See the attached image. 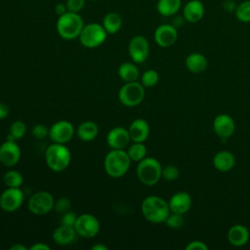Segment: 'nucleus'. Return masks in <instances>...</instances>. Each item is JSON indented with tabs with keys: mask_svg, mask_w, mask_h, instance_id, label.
<instances>
[{
	"mask_svg": "<svg viewBox=\"0 0 250 250\" xmlns=\"http://www.w3.org/2000/svg\"><path fill=\"white\" fill-rule=\"evenodd\" d=\"M131 138L129 131L123 127H114L107 133L106 143L114 149H124L129 146Z\"/></svg>",
	"mask_w": 250,
	"mask_h": 250,
	"instance_id": "obj_16",
	"label": "nucleus"
},
{
	"mask_svg": "<svg viewBox=\"0 0 250 250\" xmlns=\"http://www.w3.org/2000/svg\"><path fill=\"white\" fill-rule=\"evenodd\" d=\"M141 211L145 219L153 224L165 223L171 212L168 201L157 195L146 196L142 202Z\"/></svg>",
	"mask_w": 250,
	"mask_h": 250,
	"instance_id": "obj_1",
	"label": "nucleus"
},
{
	"mask_svg": "<svg viewBox=\"0 0 250 250\" xmlns=\"http://www.w3.org/2000/svg\"><path fill=\"white\" fill-rule=\"evenodd\" d=\"M128 53L131 60L136 63L144 62L149 54V44L143 35H135L128 45Z\"/></svg>",
	"mask_w": 250,
	"mask_h": 250,
	"instance_id": "obj_11",
	"label": "nucleus"
},
{
	"mask_svg": "<svg viewBox=\"0 0 250 250\" xmlns=\"http://www.w3.org/2000/svg\"><path fill=\"white\" fill-rule=\"evenodd\" d=\"M24 194L20 188H8L0 194V208L12 213L20 209L23 203Z\"/></svg>",
	"mask_w": 250,
	"mask_h": 250,
	"instance_id": "obj_10",
	"label": "nucleus"
},
{
	"mask_svg": "<svg viewBox=\"0 0 250 250\" xmlns=\"http://www.w3.org/2000/svg\"><path fill=\"white\" fill-rule=\"evenodd\" d=\"M118 76L120 79H122L124 82H133L138 81L140 77V71L138 66L135 64V62H123L118 67Z\"/></svg>",
	"mask_w": 250,
	"mask_h": 250,
	"instance_id": "obj_25",
	"label": "nucleus"
},
{
	"mask_svg": "<svg viewBox=\"0 0 250 250\" xmlns=\"http://www.w3.org/2000/svg\"><path fill=\"white\" fill-rule=\"evenodd\" d=\"M92 250H107V246L102 243H98L92 246Z\"/></svg>",
	"mask_w": 250,
	"mask_h": 250,
	"instance_id": "obj_45",
	"label": "nucleus"
},
{
	"mask_svg": "<svg viewBox=\"0 0 250 250\" xmlns=\"http://www.w3.org/2000/svg\"><path fill=\"white\" fill-rule=\"evenodd\" d=\"M76 219H77V216L71 212L70 210L62 214V219H61V225H63V226H67V227H72L74 228V225H75V222H76Z\"/></svg>",
	"mask_w": 250,
	"mask_h": 250,
	"instance_id": "obj_37",
	"label": "nucleus"
},
{
	"mask_svg": "<svg viewBox=\"0 0 250 250\" xmlns=\"http://www.w3.org/2000/svg\"><path fill=\"white\" fill-rule=\"evenodd\" d=\"M137 177L146 186H153L162 178V166L154 157H145L137 166Z\"/></svg>",
	"mask_w": 250,
	"mask_h": 250,
	"instance_id": "obj_5",
	"label": "nucleus"
},
{
	"mask_svg": "<svg viewBox=\"0 0 250 250\" xmlns=\"http://www.w3.org/2000/svg\"><path fill=\"white\" fill-rule=\"evenodd\" d=\"M56 27L62 38L72 40L79 37L84 27V21L78 13L67 11L65 14L59 17Z\"/></svg>",
	"mask_w": 250,
	"mask_h": 250,
	"instance_id": "obj_3",
	"label": "nucleus"
},
{
	"mask_svg": "<svg viewBox=\"0 0 250 250\" xmlns=\"http://www.w3.org/2000/svg\"><path fill=\"white\" fill-rule=\"evenodd\" d=\"M66 8L68 12L78 13L85 6V0H66Z\"/></svg>",
	"mask_w": 250,
	"mask_h": 250,
	"instance_id": "obj_38",
	"label": "nucleus"
},
{
	"mask_svg": "<svg viewBox=\"0 0 250 250\" xmlns=\"http://www.w3.org/2000/svg\"><path fill=\"white\" fill-rule=\"evenodd\" d=\"M154 41L162 48H168L175 44L178 39L177 28L170 23H163L154 30Z\"/></svg>",
	"mask_w": 250,
	"mask_h": 250,
	"instance_id": "obj_13",
	"label": "nucleus"
},
{
	"mask_svg": "<svg viewBox=\"0 0 250 250\" xmlns=\"http://www.w3.org/2000/svg\"><path fill=\"white\" fill-rule=\"evenodd\" d=\"M3 182L8 188H20L23 183V178L20 172L9 170L4 174Z\"/></svg>",
	"mask_w": 250,
	"mask_h": 250,
	"instance_id": "obj_30",
	"label": "nucleus"
},
{
	"mask_svg": "<svg viewBox=\"0 0 250 250\" xmlns=\"http://www.w3.org/2000/svg\"><path fill=\"white\" fill-rule=\"evenodd\" d=\"M168 204L171 212L185 215L189 211L192 204V199L188 192L178 191L170 197Z\"/></svg>",
	"mask_w": 250,
	"mask_h": 250,
	"instance_id": "obj_17",
	"label": "nucleus"
},
{
	"mask_svg": "<svg viewBox=\"0 0 250 250\" xmlns=\"http://www.w3.org/2000/svg\"><path fill=\"white\" fill-rule=\"evenodd\" d=\"M236 19L241 22H250V0H245L236 6L234 11Z\"/></svg>",
	"mask_w": 250,
	"mask_h": 250,
	"instance_id": "obj_31",
	"label": "nucleus"
},
{
	"mask_svg": "<svg viewBox=\"0 0 250 250\" xmlns=\"http://www.w3.org/2000/svg\"><path fill=\"white\" fill-rule=\"evenodd\" d=\"M107 32L103 24L92 22L84 25L79 35V41L85 48L93 49L101 46L106 39Z\"/></svg>",
	"mask_w": 250,
	"mask_h": 250,
	"instance_id": "obj_7",
	"label": "nucleus"
},
{
	"mask_svg": "<svg viewBox=\"0 0 250 250\" xmlns=\"http://www.w3.org/2000/svg\"><path fill=\"white\" fill-rule=\"evenodd\" d=\"M213 129L216 135L225 141L233 135L235 131V122L230 115L221 113L214 118Z\"/></svg>",
	"mask_w": 250,
	"mask_h": 250,
	"instance_id": "obj_14",
	"label": "nucleus"
},
{
	"mask_svg": "<svg viewBox=\"0 0 250 250\" xmlns=\"http://www.w3.org/2000/svg\"><path fill=\"white\" fill-rule=\"evenodd\" d=\"M186 250H208V246L201 240H192L185 247Z\"/></svg>",
	"mask_w": 250,
	"mask_h": 250,
	"instance_id": "obj_39",
	"label": "nucleus"
},
{
	"mask_svg": "<svg viewBox=\"0 0 250 250\" xmlns=\"http://www.w3.org/2000/svg\"><path fill=\"white\" fill-rule=\"evenodd\" d=\"M184 223H185L184 215L179 214V213H174V212H170V214L168 215V217L165 221L166 226L173 229L182 228L184 226Z\"/></svg>",
	"mask_w": 250,
	"mask_h": 250,
	"instance_id": "obj_33",
	"label": "nucleus"
},
{
	"mask_svg": "<svg viewBox=\"0 0 250 250\" xmlns=\"http://www.w3.org/2000/svg\"><path fill=\"white\" fill-rule=\"evenodd\" d=\"M185 21H186V20H185L184 16H177L173 19V21L171 24L174 25L176 28H178V27H181Z\"/></svg>",
	"mask_w": 250,
	"mask_h": 250,
	"instance_id": "obj_44",
	"label": "nucleus"
},
{
	"mask_svg": "<svg viewBox=\"0 0 250 250\" xmlns=\"http://www.w3.org/2000/svg\"><path fill=\"white\" fill-rule=\"evenodd\" d=\"M55 199L53 195L45 190H40L32 194L28 200L29 211L34 215H45L54 209Z\"/></svg>",
	"mask_w": 250,
	"mask_h": 250,
	"instance_id": "obj_8",
	"label": "nucleus"
},
{
	"mask_svg": "<svg viewBox=\"0 0 250 250\" xmlns=\"http://www.w3.org/2000/svg\"><path fill=\"white\" fill-rule=\"evenodd\" d=\"M76 235H77V233H76L74 228L61 225L53 231L52 237L56 244L64 246V245H68L71 242H73Z\"/></svg>",
	"mask_w": 250,
	"mask_h": 250,
	"instance_id": "obj_22",
	"label": "nucleus"
},
{
	"mask_svg": "<svg viewBox=\"0 0 250 250\" xmlns=\"http://www.w3.org/2000/svg\"><path fill=\"white\" fill-rule=\"evenodd\" d=\"M10 249H11V250H26V247H25L24 245H22V244L17 243V244L12 245V246L10 247Z\"/></svg>",
	"mask_w": 250,
	"mask_h": 250,
	"instance_id": "obj_46",
	"label": "nucleus"
},
{
	"mask_svg": "<svg viewBox=\"0 0 250 250\" xmlns=\"http://www.w3.org/2000/svg\"><path fill=\"white\" fill-rule=\"evenodd\" d=\"M205 8L200 0H190L186 3L183 9V16L186 21L190 23L198 22L204 17Z\"/></svg>",
	"mask_w": 250,
	"mask_h": 250,
	"instance_id": "obj_18",
	"label": "nucleus"
},
{
	"mask_svg": "<svg viewBox=\"0 0 250 250\" xmlns=\"http://www.w3.org/2000/svg\"><path fill=\"white\" fill-rule=\"evenodd\" d=\"M74 135L73 125L66 120H59L49 128V138L53 143L66 144Z\"/></svg>",
	"mask_w": 250,
	"mask_h": 250,
	"instance_id": "obj_12",
	"label": "nucleus"
},
{
	"mask_svg": "<svg viewBox=\"0 0 250 250\" xmlns=\"http://www.w3.org/2000/svg\"><path fill=\"white\" fill-rule=\"evenodd\" d=\"M100 222L97 217L92 214H82L77 216L74 229L77 235H80L85 238H92L95 237L100 231Z\"/></svg>",
	"mask_w": 250,
	"mask_h": 250,
	"instance_id": "obj_9",
	"label": "nucleus"
},
{
	"mask_svg": "<svg viewBox=\"0 0 250 250\" xmlns=\"http://www.w3.org/2000/svg\"><path fill=\"white\" fill-rule=\"evenodd\" d=\"M227 236L229 242L231 245L235 247H240L248 242L250 237V231L247 229V227L240 224H236L229 229Z\"/></svg>",
	"mask_w": 250,
	"mask_h": 250,
	"instance_id": "obj_19",
	"label": "nucleus"
},
{
	"mask_svg": "<svg viewBox=\"0 0 250 250\" xmlns=\"http://www.w3.org/2000/svg\"><path fill=\"white\" fill-rule=\"evenodd\" d=\"M103 26L107 34H114L122 26V19L119 14L110 12L106 14L103 20Z\"/></svg>",
	"mask_w": 250,
	"mask_h": 250,
	"instance_id": "obj_27",
	"label": "nucleus"
},
{
	"mask_svg": "<svg viewBox=\"0 0 250 250\" xmlns=\"http://www.w3.org/2000/svg\"><path fill=\"white\" fill-rule=\"evenodd\" d=\"M91 1H97V0H91Z\"/></svg>",
	"mask_w": 250,
	"mask_h": 250,
	"instance_id": "obj_47",
	"label": "nucleus"
},
{
	"mask_svg": "<svg viewBox=\"0 0 250 250\" xmlns=\"http://www.w3.org/2000/svg\"><path fill=\"white\" fill-rule=\"evenodd\" d=\"M45 160L51 170L62 172L68 167L71 160V153L64 144L53 143L45 151Z\"/></svg>",
	"mask_w": 250,
	"mask_h": 250,
	"instance_id": "obj_4",
	"label": "nucleus"
},
{
	"mask_svg": "<svg viewBox=\"0 0 250 250\" xmlns=\"http://www.w3.org/2000/svg\"><path fill=\"white\" fill-rule=\"evenodd\" d=\"M236 3L233 0H225L223 2V8L228 13H232L236 9Z\"/></svg>",
	"mask_w": 250,
	"mask_h": 250,
	"instance_id": "obj_40",
	"label": "nucleus"
},
{
	"mask_svg": "<svg viewBox=\"0 0 250 250\" xmlns=\"http://www.w3.org/2000/svg\"><path fill=\"white\" fill-rule=\"evenodd\" d=\"M129 135L132 142L145 143V141L149 136V125L148 123L142 118H137L129 126Z\"/></svg>",
	"mask_w": 250,
	"mask_h": 250,
	"instance_id": "obj_20",
	"label": "nucleus"
},
{
	"mask_svg": "<svg viewBox=\"0 0 250 250\" xmlns=\"http://www.w3.org/2000/svg\"><path fill=\"white\" fill-rule=\"evenodd\" d=\"M21 148L16 141L7 140L0 146V162L7 166L13 167L21 159Z\"/></svg>",
	"mask_w": 250,
	"mask_h": 250,
	"instance_id": "obj_15",
	"label": "nucleus"
},
{
	"mask_svg": "<svg viewBox=\"0 0 250 250\" xmlns=\"http://www.w3.org/2000/svg\"><path fill=\"white\" fill-rule=\"evenodd\" d=\"M31 134L34 138H36L38 140H43V139L49 137V129L47 128L46 125L38 123L32 127Z\"/></svg>",
	"mask_w": 250,
	"mask_h": 250,
	"instance_id": "obj_36",
	"label": "nucleus"
},
{
	"mask_svg": "<svg viewBox=\"0 0 250 250\" xmlns=\"http://www.w3.org/2000/svg\"><path fill=\"white\" fill-rule=\"evenodd\" d=\"M76 133L81 141L91 142L97 138L99 134V127L94 121L87 120L79 124Z\"/></svg>",
	"mask_w": 250,
	"mask_h": 250,
	"instance_id": "obj_24",
	"label": "nucleus"
},
{
	"mask_svg": "<svg viewBox=\"0 0 250 250\" xmlns=\"http://www.w3.org/2000/svg\"><path fill=\"white\" fill-rule=\"evenodd\" d=\"M213 165L220 172H229L235 165V157L229 150H221L214 155Z\"/></svg>",
	"mask_w": 250,
	"mask_h": 250,
	"instance_id": "obj_21",
	"label": "nucleus"
},
{
	"mask_svg": "<svg viewBox=\"0 0 250 250\" xmlns=\"http://www.w3.org/2000/svg\"><path fill=\"white\" fill-rule=\"evenodd\" d=\"M71 208V202L67 197H60L58 200L55 201L54 209L59 214H63L69 211Z\"/></svg>",
	"mask_w": 250,
	"mask_h": 250,
	"instance_id": "obj_35",
	"label": "nucleus"
},
{
	"mask_svg": "<svg viewBox=\"0 0 250 250\" xmlns=\"http://www.w3.org/2000/svg\"><path fill=\"white\" fill-rule=\"evenodd\" d=\"M10 113V107L5 103H0V120L5 119Z\"/></svg>",
	"mask_w": 250,
	"mask_h": 250,
	"instance_id": "obj_41",
	"label": "nucleus"
},
{
	"mask_svg": "<svg viewBox=\"0 0 250 250\" xmlns=\"http://www.w3.org/2000/svg\"><path fill=\"white\" fill-rule=\"evenodd\" d=\"M30 250H50V246L43 242H36L29 247Z\"/></svg>",
	"mask_w": 250,
	"mask_h": 250,
	"instance_id": "obj_43",
	"label": "nucleus"
},
{
	"mask_svg": "<svg viewBox=\"0 0 250 250\" xmlns=\"http://www.w3.org/2000/svg\"><path fill=\"white\" fill-rule=\"evenodd\" d=\"M145 94V87L141 82H125L119 89L118 100L123 105L133 107L139 105L144 101Z\"/></svg>",
	"mask_w": 250,
	"mask_h": 250,
	"instance_id": "obj_6",
	"label": "nucleus"
},
{
	"mask_svg": "<svg viewBox=\"0 0 250 250\" xmlns=\"http://www.w3.org/2000/svg\"><path fill=\"white\" fill-rule=\"evenodd\" d=\"M186 67L192 73H201L206 70L208 62L206 57L201 53H190L185 61Z\"/></svg>",
	"mask_w": 250,
	"mask_h": 250,
	"instance_id": "obj_23",
	"label": "nucleus"
},
{
	"mask_svg": "<svg viewBox=\"0 0 250 250\" xmlns=\"http://www.w3.org/2000/svg\"><path fill=\"white\" fill-rule=\"evenodd\" d=\"M26 125L21 120L14 121L10 126V131L7 136V140L9 141H18L21 139L26 133Z\"/></svg>",
	"mask_w": 250,
	"mask_h": 250,
	"instance_id": "obj_29",
	"label": "nucleus"
},
{
	"mask_svg": "<svg viewBox=\"0 0 250 250\" xmlns=\"http://www.w3.org/2000/svg\"><path fill=\"white\" fill-rule=\"evenodd\" d=\"M131 161L125 149L112 148L104 157V167L109 177L120 178L128 172Z\"/></svg>",
	"mask_w": 250,
	"mask_h": 250,
	"instance_id": "obj_2",
	"label": "nucleus"
},
{
	"mask_svg": "<svg viewBox=\"0 0 250 250\" xmlns=\"http://www.w3.org/2000/svg\"><path fill=\"white\" fill-rule=\"evenodd\" d=\"M55 12H56V14H57L59 17L62 16V15H63V14H65V13L67 12L66 5L63 4V3H59V4H57L56 7H55Z\"/></svg>",
	"mask_w": 250,
	"mask_h": 250,
	"instance_id": "obj_42",
	"label": "nucleus"
},
{
	"mask_svg": "<svg viewBox=\"0 0 250 250\" xmlns=\"http://www.w3.org/2000/svg\"><path fill=\"white\" fill-rule=\"evenodd\" d=\"M130 159L132 161H141L145 157H146V146H145L144 143H139V142H133L132 145L129 146L128 149L126 150Z\"/></svg>",
	"mask_w": 250,
	"mask_h": 250,
	"instance_id": "obj_28",
	"label": "nucleus"
},
{
	"mask_svg": "<svg viewBox=\"0 0 250 250\" xmlns=\"http://www.w3.org/2000/svg\"><path fill=\"white\" fill-rule=\"evenodd\" d=\"M159 81V74L154 69L146 70L141 76V83L145 88H151Z\"/></svg>",
	"mask_w": 250,
	"mask_h": 250,
	"instance_id": "obj_32",
	"label": "nucleus"
},
{
	"mask_svg": "<svg viewBox=\"0 0 250 250\" xmlns=\"http://www.w3.org/2000/svg\"><path fill=\"white\" fill-rule=\"evenodd\" d=\"M180 177V170L175 165H167L162 168V178L168 182L176 181Z\"/></svg>",
	"mask_w": 250,
	"mask_h": 250,
	"instance_id": "obj_34",
	"label": "nucleus"
},
{
	"mask_svg": "<svg viewBox=\"0 0 250 250\" xmlns=\"http://www.w3.org/2000/svg\"><path fill=\"white\" fill-rule=\"evenodd\" d=\"M182 7V0H158L156 4L157 12L163 17L175 16Z\"/></svg>",
	"mask_w": 250,
	"mask_h": 250,
	"instance_id": "obj_26",
	"label": "nucleus"
}]
</instances>
